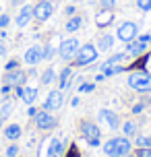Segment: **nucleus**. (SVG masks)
I'll list each match as a JSON object with an SVG mask.
<instances>
[{
	"label": "nucleus",
	"instance_id": "15",
	"mask_svg": "<svg viewBox=\"0 0 151 157\" xmlns=\"http://www.w3.org/2000/svg\"><path fill=\"white\" fill-rule=\"evenodd\" d=\"M145 50H147V44L141 41V39H133V41H128V44H126V52L133 56V58L139 56V54H143Z\"/></svg>",
	"mask_w": 151,
	"mask_h": 157
},
{
	"label": "nucleus",
	"instance_id": "32",
	"mask_svg": "<svg viewBox=\"0 0 151 157\" xmlns=\"http://www.w3.org/2000/svg\"><path fill=\"white\" fill-rule=\"evenodd\" d=\"M102 8H114L116 6V0H99Z\"/></svg>",
	"mask_w": 151,
	"mask_h": 157
},
{
	"label": "nucleus",
	"instance_id": "24",
	"mask_svg": "<svg viewBox=\"0 0 151 157\" xmlns=\"http://www.w3.org/2000/svg\"><path fill=\"white\" fill-rule=\"evenodd\" d=\"M54 81H56V72H54L52 66L41 72V83H44V85H50V83H54Z\"/></svg>",
	"mask_w": 151,
	"mask_h": 157
},
{
	"label": "nucleus",
	"instance_id": "10",
	"mask_svg": "<svg viewBox=\"0 0 151 157\" xmlns=\"http://www.w3.org/2000/svg\"><path fill=\"white\" fill-rule=\"evenodd\" d=\"M27 72L21 71V68H15V71H6V75L2 77L4 85H10V87H23V83L27 81Z\"/></svg>",
	"mask_w": 151,
	"mask_h": 157
},
{
	"label": "nucleus",
	"instance_id": "37",
	"mask_svg": "<svg viewBox=\"0 0 151 157\" xmlns=\"http://www.w3.org/2000/svg\"><path fill=\"white\" fill-rule=\"evenodd\" d=\"M10 91H13V87H10V85H4V87H2V91H0V93H2L4 97H6V95H10Z\"/></svg>",
	"mask_w": 151,
	"mask_h": 157
},
{
	"label": "nucleus",
	"instance_id": "45",
	"mask_svg": "<svg viewBox=\"0 0 151 157\" xmlns=\"http://www.w3.org/2000/svg\"><path fill=\"white\" fill-rule=\"evenodd\" d=\"M124 157H133V155H124ZM135 157H137V155H135Z\"/></svg>",
	"mask_w": 151,
	"mask_h": 157
},
{
	"label": "nucleus",
	"instance_id": "22",
	"mask_svg": "<svg viewBox=\"0 0 151 157\" xmlns=\"http://www.w3.org/2000/svg\"><path fill=\"white\" fill-rule=\"evenodd\" d=\"M71 81H72V68L66 66V68L60 72V91H64L66 87L71 85Z\"/></svg>",
	"mask_w": 151,
	"mask_h": 157
},
{
	"label": "nucleus",
	"instance_id": "9",
	"mask_svg": "<svg viewBox=\"0 0 151 157\" xmlns=\"http://www.w3.org/2000/svg\"><path fill=\"white\" fill-rule=\"evenodd\" d=\"M33 120H35V128H37V130H50V128L56 126V118L52 116V112H48V110L37 112V114L33 116Z\"/></svg>",
	"mask_w": 151,
	"mask_h": 157
},
{
	"label": "nucleus",
	"instance_id": "30",
	"mask_svg": "<svg viewBox=\"0 0 151 157\" xmlns=\"http://www.w3.org/2000/svg\"><path fill=\"white\" fill-rule=\"evenodd\" d=\"M137 157H151V149H149V147H141V149H137Z\"/></svg>",
	"mask_w": 151,
	"mask_h": 157
},
{
	"label": "nucleus",
	"instance_id": "27",
	"mask_svg": "<svg viewBox=\"0 0 151 157\" xmlns=\"http://www.w3.org/2000/svg\"><path fill=\"white\" fill-rule=\"evenodd\" d=\"M137 147L141 149V147H149L151 149V136H137Z\"/></svg>",
	"mask_w": 151,
	"mask_h": 157
},
{
	"label": "nucleus",
	"instance_id": "16",
	"mask_svg": "<svg viewBox=\"0 0 151 157\" xmlns=\"http://www.w3.org/2000/svg\"><path fill=\"white\" fill-rule=\"evenodd\" d=\"M114 35H110V33H103V35H99V39H97V50L99 52H108V50H112V46H114Z\"/></svg>",
	"mask_w": 151,
	"mask_h": 157
},
{
	"label": "nucleus",
	"instance_id": "20",
	"mask_svg": "<svg viewBox=\"0 0 151 157\" xmlns=\"http://www.w3.org/2000/svg\"><path fill=\"white\" fill-rule=\"evenodd\" d=\"M21 132H23L21 124H8L6 128H4V136H6L8 141H19Z\"/></svg>",
	"mask_w": 151,
	"mask_h": 157
},
{
	"label": "nucleus",
	"instance_id": "33",
	"mask_svg": "<svg viewBox=\"0 0 151 157\" xmlns=\"http://www.w3.org/2000/svg\"><path fill=\"white\" fill-rule=\"evenodd\" d=\"M8 23H10V19H8V15H0V27L4 29V27H8Z\"/></svg>",
	"mask_w": 151,
	"mask_h": 157
},
{
	"label": "nucleus",
	"instance_id": "18",
	"mask_svg": "<svg viewBox=\"0 0 151 157\" xmlns=\"http://www.w3.org/2000/svg\"><path fill=\"white\" fill-rule=\"evenodd\" d=\"M126 60H130V54H128V52H118V54L110 56L106 62L99 64V68H102V66H110V64H122V62H126Z\"/></svg>",
	"mask_w": 151,
	"mask_h": 157
},
{
	"label": "nucleus",
	"instance_id": "35",
	"mask_svg": "<svg viewBox=\"0 0 151 157\" xmlns=\"http://www.w3.org/2000/svg\"><path fill=\"white\" fill-rule=\"evenodd\" d=\"M66 157H79V151H77L75 145H71V149H68V155H66Z\"/></svg>",
	"mask_w": 151,
	"mask_h": 157
},
{
	"label": "nucleus",
	"instance_id": "38",
	"mask_svg": "<svg viewBox=\"0 0 151 157\" xmlns=\"http://www.w3.org/2000/svg\"><path fill=\"white\" fill-rule=\"evenodd\" d=\"M64 15L72 17V15H75V6H66V8H64Z\"/></svg>",
	"mask_w": 151,
	"mask_h": 157
},
{
	"label": "nucleus",
	"instance_id": "34",
	"mask_svg": "<svg viewBox=\"0 0 151 157\" xmlns=\"http://www.w3.org/2000/svg\"><path fill=\"white\" fill-rule=\"evenodd\" d=\"M15 68H19V62H17V60H10V62H6V71H15Z\"/></svg>",
	"mask_w": 151,
	"mask_h": 157
},
{
	"label": "nucleus",
	"instance_id": "21",
	"mask_svg": "<svg viewBox=\"0 0 151 157\" xmlns=\"http://www.w3.org/2000/svg\"><path fill=\"white\" fill-rule=\"evenodd\" d=\"M21 99H23L27 105H33V103H35V99H37V89H35V87H23Z\"/></svg>",
	"mask_w": 151,
	"mask_h": 157
},
{
	"label": "nucleus",
	"instance_id": "46",
	"mask_svg": "<svg viewBox=\"0 0 151 157\" xmlns=\"http://www.w3.org/2000/svg\"><path fill=\"white\" fill-rule=\"evenodd\" d=\"M2 35H4V33H2V31H0V37H2Z\"/></svg>",
	"mask_w": 151,
	"mask_h": 157
},
{
	"label": "nucleus",
	"instance_id": "41",
	"mask_svg": "<svg viewBox=\"0 0 151 157\" xmlns=\"http://www.w3.org/2000/svg\"><path fill=\"white\" fill-rule=\"evenodd\" d=\"M103 78H106V75H103V72H97V75H95V81H97V83H99V81H103Z\"/></svg>",
	"mask_w": 151,
	"mask_h": 157
},
{
	"label": "nucleus",
	"instance_id": "8",
	"mask_svg": "<svg viewBox=\"0 0 151 157\" xmlns=\"http://www.w3.org/2000/svg\"><path fill=\"white\" fill-rule=\"evenodd\" d=\"M41 60H44V46H31L25 50V56H23V62L27 64V66H31V68H35V64H40Z\"/></svg>",
	"mask_w": 151,
	"mask_h": 157
},
{
	"label": "nucleus",
	"instance_id": "7",
	"mask_svg": "<svg viewBox=\"0 0 151 157\" xmlns=\"http://www.w3.org/2000/svg\"><path fill=\"white\" fill-rule=\"evenodd\" d=\"M52 10H54V6H52L50 0H40V2L33 6V19H35L37 23H44V21H48L50 17H52Z\"/></svg>",
	"mask_w": 151,
	"mask_h": 157
},
{
	"label": "nucleus",
	"instance_id": "6",
	"mask_svg": "<svg viewBox=\"0 0 151 157\" xmlns=\"http://www.w3.org/2000/svg\"><path fill=\"white\" fill-rule=\"evenodd\" d=\"M137 35H139V25L133 23V21H126V23H122L118 27V31H116V37L120 39V41H133V39H137Z\"/></svg>",
	"mask_w": 151,
	"mask_h": 157
},
{
	"label": "nucleus",
	"instance_id": "42",
	"mask_svg": "<svg viewBox=\"0 0 151 157\" xmlns=\"http://www.w3.org/2000/svg\"><path fill=\"white\" fill-rule=\"evenodd\" d=\"M4 54H6V48H4V46H0V56H4Z\"/></svg>",
	"mask_w": 151,
	"mask_h": 157
},
{
	"label": "nucleus",
	"instance_id": "29",
	"mask_svg": "<svg viewBox=\"0 0 151 157\" xmlns=\"http://www.w3.org/2000/svg\"><path fill=\"white\" fill-rule=\"evenodd\" d=\"M137 6L141 10H151V0H137Z\"/></svg>",
	"mask_w": 151,
	"mask_h": 157
},
{
	"label": "nucleus",
	"instance_id": "13",
	"mask_svg": "<svg viewBox=\"0 0 151 157\" xmlns=\"http://www.w3.org/2000/svg\"><path fill=\"white\" fill-rule=\"evenodd\" d=\"M114 21V8H99V13L95 15V25L97 27H108Z\"/></svg>",
	"mask_w": 151,
	"mask_h": 157
},
{
	"label": "nucleus",
	"instance_id": "36",
	"mask_svg": "<svg viewBox=\"0 0 151 157\" xmlns=\"http://www.w3.org/2000/svg\"><path fill=\"white\" fill-rule=\"evenodd\" d=\"M145 108V103H137V105H133V114H141Z\"/></svg>",
	"mask_w": 151,
	"mask_h": 157
},
{
	"label": "nucleus",
	"instance_id": "3",
	"mask_svg": "<svg viewBox=\"0 0 151 157\" xmlns=\"http://www.w3.org/2000/svg\"><path fill=\"white\" fill-rule=\"evenodd\" d=\"M95 60H97V48L91 46V44H85V46L79 48V52L75 56L72 64L75 66H91Z\"/></svg>",
	"mask_w": 151,
	"mask_h": 157
},
{
	"label": "nucleus",
	"instance_id": "14",
	"mask_svg": "<svg viewBox=\"0 0 151 157\" xmlns=\"http://www.w3.org/2000/svg\"><path fill=\"white\" fill-rule=\"evenodd\" d=\"M31 19H33V6L31 4H25V6L19 10V15H17V27H25Z\"/></svg>",
	"mask_w": 151,
	"mask_h": 157
},
{
	"label": "nucleus",
	"instance_id": "23",
	"mask_svg": "<svg viewBox=\"0 0 151 157\" xmlns=\"http://www.w3.org/2000/svg\"><path fill=\"white\" fill-rule=\"evenodd\" d=\"M10 114H13V101H10V99H2V101H0V118L6 120Z\"/></svg>",
	"mask_w": 151,
	"mask_h": 157
},
{
	"label": "nucleus",
	"instance_id": "40",
	"mask_svg": "<svg viewBox=\"0 0 151 157\" xmlns=\"http://www.w3.org/2000/svg\"><path fill=\"white\" fill-rule=\"evenodd\" d=\"M27 114H29V116H35V114H37V108H29V110H27Z\"/></svg>",
	"mask_w": 151,
	"mask_h": 157
},
{
	"label": "nucleus",
	"instance_id": "12",
	"mask_svg": "<svg viewBox=\"0 0 151 157\" xmlns=\"http://www.w3.org/2000/svg\"><path fill=\"white\" fill-rule=\"evenodd\" d=\"M44 108L48 112H58L62 108V91L60 89H54V91H50L48 97H46V101H44Z\"/></svg>",
	"mask_w": 151,
	"mask_h": 157
},
{
	"label": "nucleus",
	"instance_id": "39",
	"mask_svg": "<svg viewBox=\"0 0 151 157\" xmlns=\"http://www.w3.org/2000/svg\"><path fill=\"white\" fill-rule=\"evenodd\" d=\"M137 39H141V41H145L147 46L151 44V35H149V33H147V35H141V37H137Z\"/></svg>",
	"mask_w": 151,
	"mask_h": 157
},
{
	"label": "nucleus",
	"instance_id": "1",
	"mask_svg": "<svg viewBox=\"0 0 151 157\" xmlns=\"http://www.w3.org/2000/svg\"><path fill=\"white\" fill-rule=\"evenodd\" d=\"M130 139L128 136H114L103 143V153L108 157H124L130 153Z\"/></svg>",
	"mask_w": 151,
	"mask_h": 157
},
{
	"label": "nucleus",
	"instance_id": "4",
	"mask_svg": "<svg viewBox=\"0 0 151 157\" xmlns=\"http://www.w3.org/2000/svg\"><path fill=\"white\" fill-rule=\"evenodd\" d=\"M79 48H81V44H79L77 37H66V39H62L60 46H58V56L62 58L64 62H66V60H75Z\"/></svg>",
	"mask_w": 151,
	"mask_h": 157
},
{
	"label": "nucleus",
	"instance_id": "31",
	"mask_svg": "<svg viewBox=\"0 0 151 157\" xmlns=\"http://www.w3.org/2000/svg\"><path fill=\"white\" fill-rule=\"evenodd\" d=\"M17 155H19V147L17 145H10L6 149V157H17Z\"/></svg>",
	"mask_w": 151,
	"mask_h": 157
},
{
	"label": "nucleus",
	"instance_id": "43",
	"mask_svg": "<svg viewBox=\"0 0 151 157\" xmlns=\"http://www.w3.org/2000/svg\"><path fill=\"white\" fill-rule=\"evenodd\" d=\"M10 2H13V4H19V2H21V0H10Z\"/></svg>",
	"mask_w": 151,
	"mask_h": 157
},
{
	"label": "nucleus",
	"instance_id": "17",
	"mask_svg": "<svg viewBox=\"0 0 151 157\" xmlns=\"http://www.w3.org/2000/svg\"><path fill=\"white\" fill-rule=\"evenodd\" d=\"M62 151H64V145L60 143V139H50L48 157H62Z\"/></svg>",
	"mask_w": 151,
	"mask_h": 157
},
{
	"label": "nucleus",
	"instance_id": "26",
	"mask_svg": "<svg viewBox=\"0 0 151 157\" xmlns=\"http://www.w3.org/2000/svg\"><path fill=\"white\" fill-rule=\"evenodd\" d=\"M54 52H56L54 44H52V41H48V44L44 46V60H50V58L54 56Z\"/></svg>",
	"mask_w": 151,
	"mask_h": 157
},
{
	"label": "nucleus",
	"instance_id": "19",
	"mask_svg": "<svg viewBox=\"0 0 151 157\" xmlns=\"http://www.w3.org/2000/svg\"><path fill=\"white\" fill-rule=\"evenodd\" d=\"M81 25H83V17L81 15H72L68 17V21H66V25H64V29L68 33H75V31H79L81 29Z\"/></svg>",
	"mask_w": 151,
	"mask_h": 157
},
{
	"label": "nucleus",
	"instance_id": "2",
	"mask_svg": "<svg viewBox=\"0 0 151 157\" xmlns=\"http://www.w3.org/2000/svg\"><path fill=\"white\" fill-rule=\"evenodd\" d=\"M126 83L137 93H151V75L145 71H130Z\"/></svg>",
	"mask_w": 151,
	"mask_h": 157
},
{
	"label": "nucleus",
	"instance_id": "28",
	"mask_svg": "<svg viewBox=\"0 0 151 157\" xmlns=\"http://www.w3.org/2000/svg\"><path fill=\"white\" fill-rule=\"evenodd\" d=\"M93 89H95V85H93V83H81V85H79V91H81V93H91Z\"/></svg>",
	"mask_w": 151,
	"mask_h": 157
},
{
	"label": "nucleus",
	"instance_id": "44",
	"mask_svg": "<svg viewBox=\"0 0 151 157\" xmlns=\"http://www.w3.org/2000/svg\"><path fill=\"white\" fill-rule=\"evenodd\" d=\"M2 122H4V118H0V126H2Z\"/></svg>",
	"mask_w": 151,
	"mask_h": 157
},
{
	"label": "nucleus",
	"instance_id": "11",
	"mask_svg": "<svg viewBox=\"0 0 151 157\" xmlns=\"http://www.w3.org/2000/svg\"><path fill=\"white\" fill-rule=\"evenodd\" d=\"M97 118H99L108 128H112V130H116V128L120 126L118 114H116V112H112V110H108V108H102V110L97 112Z\"/></svg>",
	"mask_w": 151,
	"mask_h": 157
},
{
	"label": "nucleus",
	"instance_id": "25",
	"mask_svg": "<svg viewBox=\"0 0 151 157\" xmlns=\"http://www.w3.org/2000/svg\"><path fill=\"white\" fill-rule=\"evenodd\" d=\"M122 130H124V136L130 139V136H135V134H137V124L133 122V120H128V122L122 124Z\"/></svg>",
	"mask_w": 151,
	"mask_h": 157
},
{
	"label": "nucleus",
	"instance_id": "5",
	"mask_svg": "<svg viewBox=\"0 0 151 157\" xmlns=\"http://www.w3.org/2000/svg\"><path fill=\"white\" fill-rule=\"evenodd\" d=\"M81 134L85 136V141L91 145V147H99V141H102V130H99V126L93 124V122H81Z\"/></svg>",
	"mask_w": 151,
	"mask_h": 157
}]
</instances>
